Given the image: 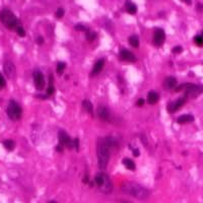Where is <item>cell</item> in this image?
<instances>
[{
    "label": "cell",
    "mask_w": 203,
    "mask_h": 203,
    "mask_svg": "<svg viewBox=\"0 0 203 203\" xmlns=\"http://www.w3.org/2000/svg\"><path fill=\"white\" fill-rule=\"evenodd\" d=\"M16 33H17V35H19V37H24V36H25V32H24V28H23V27H20V25H19V27H17V29H16Z\"/></svg>",
    "instance_id": "obj_30"
},
{
    "label": "cell",
    "mask_w": 203,
    "mask_h": 203,
    "mask_svg": "<svg viewBox=\"0 0 203 203\" xmlns=\"http://www.w3.org/2000/svg\"><path fill=\"white\" fill-rule=\"evenodd\" d=\"M184 3H186L187 5H191L192 4V0H182Z\"/></svg>",
    "instance_id": "obj_39"
},
{
    "label": "cell",
    "mask_w": 203,
    "mask_h": 203,
    "mask_svg": "<svg viewBox=\"0 0 203 203\" xmlns=\"http://www.w3.org/2000/svg\"><path fill=\"white\" fill-rule=\"evenodd\" d=\"M6 86V81H5V78H4V76L2 75V73L0 72V89H3Z\"/></svg>",
    "instance_id": "obj_29"
},
{
    "label": "cell",
    "mask_w": 203,
    "mask_h": 203,
    "mask_svg": "<svg viewBox=\"0 0 203 203\" xmlns=\"http://www.w3.org/2000/svg\"><path fill=\"white\" fill-rule=\"evenodd\" d=\"M194 42H195V44L199 47H202L203 46V37L201 35H197V36L194 37Z\"/></svg>",
    "instance_id": "obj_25"
},
{
    "label": "cell",
    "mask_w": 203,
    "mask_h": 203,
    "mask_svg": "<svg viewBox=\"0 0 203 203\" xmlns=\"http://www.w3.org/2000/svg\"><path fill=\"white\" fill-rule=\"evenodd\" d=\"M202 37H203V32H202Z\"/></svg>",
    "instance_id": "obj_42"
},
{
    "label": "cell",
    "mask_w": 203,
    "mask_h": 203,
    "mask_svg": "<svg viewBox=\"0 0 203 203\" xmlns=\"http://www.w3.org/2000/svg\"><path fill=\"white\" fill-rule=\"evenodd\" d=\"M177 93L179 92H184V96H186L187 99L189 98H196L199 94L203 93V85H198V84H194V83H183L179 86H177L175 88Z\"/></svg>",
    "instance_id": "obj_4"
},
{
    "label": "cell",
    "mask_w": 203,
    "mask_h": 203,
    "mask_svg": "<svg viewBox=\"0 0 203 203\" xmlns=\"http://www.w3.org/2000/svg\"><path fill=\"white\" fill-rule=\"evenodd\" d=\"M73 143H74V148L76 150H78V148H79V139L78 138H75V139L73 140Z\"/></svg>",
    "instance_id": "obj_32"
},
{
    "label": "cell",
    "mask_w": 203,
    "mask_h": 203,
    "mask_svg": "<svg viewBox=\"0 0 203 203\" xmlns=\"http://www.w3.org/2000/svg\"><path fill=\"white\" fill-rule=\"evenodd\" d=\"M58 140H59V144H61L62 146H64V147H66L68 149H71V148L74 147L73 140L64 130H59Z\"/></svg>",
    "instance_id": "obj_8"
},
{
    "label": "cell",
    "mask_w": 203,
    "mask_h": 203,
    "mask_svg": "<svg viewBox=\"0 0 203 203\" xmlns=\"http://www.w3.org/2000/svg\"><path fill=\"white\" fill-rule=\"evenodd\" d=\"M158 99H159L158 93L157 92H154V90L149 92L147 94V103L149 105H155L158 102Z\"/></svg>",
    "instance_id": "obj_18"
},
{
    "label": "cell",
    "mask_w": 203,
    "mask_h": 203,
    "mask_svg": "<svg viewBox=\"0 0 203 203\" xmlns=\"http://www.w3.org/2000/svg\"><path fill=\"white\" fill-rule=\"evenodd\" d=\"M54 93V86H53V83H52V76H50V83H49V86L47 88V96H52Z\"/></svg>",
    "instance_id": "obj_26"
},
{
    "label": "cell",
    "mask_w": 203,
    "mask_h": 203,
    "mask_svg": "<svg viewBox=\"0 0 203 203\" xmlns=\"http://www.w3.org/2000/svg\"><path fill=\"white\" fill-rule=\"evenodd\" d=\"M163 88L166 89H175L177 88V79L174 76H169L167 77L163 81Z\"/></svg>",
    "instance_id": "obj_15"
},
{
    "label": "cell",
    "mask_w": 203,
    "mask_h": 203,
    "mask_svg": "<svg viewBox=\"0 0 203 203\" xmlns=\"http://www.w3.org/2000/svg\"><path fill=\"white\" fill-rule=\"evenodd\" d=\"M196 8H197V11L203 12V5H202L201 3H197V5H196Z\"/></svg>",
    "instance_id": "obj_35"
},
{
    "label": "cell",
    "mask_w": 203,
    "mask_h": 203,
    "mask_svg": "<svg viewBox=\"0 0 203 203\" xmlns=\"http://www.w3.org/2000/svg\"><path fill=\"white\" fill-rule=\"evenodd\" d=\"M166 41V33L163 29H157L153 34V45L155 47H162Z\"/></svg>",
    "instance_id": "obj_11"
},
{
    "label": "cell",
    "mask_w": 203,
    "mask_h": 203,
    "mask_svg": "<svg viewBox=\"0 0 203 203\" xmlns=\"http://www.w3.org/2000/svg\"><path fill=\"white\" fill-rule=\"evenodd\" d=\"M34 77V83H35V88L38 90H43L45 88V77L44 74L40 71V70H36L33 74Z\"/></svg>",
    "instance_id": "obj_9"
},
{
    "label": "cell",
    "mask_w": 203,
    "mask_h": 203,
    "mask_svg": "<svg viewBox=\"0 0 203 203\" xmlns=\"http://www.w3.org/2000/svg\"><path fill=\"white\" fill-rule=\"evenodd\" d=\"M63 148H64V146H62L61 144H58L57 146H56V150H57V152H63Z\"/></svg>",
    "instance_id": "obj_36"
},
{
    "label": "cell",
    "mask_w": 203,
    "mask_h": 203,
    "mask_svg": "<svg viewBox=\"0 0 203 203\" xmlns=\"http://www.w3.org/2000/svg\"><path fill=\"white\" fill-rule=\"evenodd\" d=\"M105 66V59H100L94 63V65L93 67V71H92V76H96L98 74H100L102 70L104 69Z\"/></svg>",
    "instance_id": "obj_14"
},
{
    "label": "cell",
    "mask_w": 203,
    "mask_h": 203,
    "mask_svg": "<svg viewBox=\"0 0 203 203\" xmlns=\"http://www.w3.org/2000/svg\"><path fill=\"white\" fill-rule=\"evenodd\" d=\"M36 42L38 43L39 45H42L43 43H44V39H43V37H41V36H39L37 39H36Z\"/></svg>",
    "instance_id": "obj_33"
},
{
    "label": "cell",
    "mask_w": 203,
    "mask_h": 203,
    "mask_svg": "<svg viewBox=\"0 0 203 203\" xmlns=\"http://www.w3.org/2000/svg\"><path fill=\"white\" fill-rule=\"evenodd\" d=\"M3 71H4V74H5L7 76V78H9V79H13L16 75V69H15L14 64L11 61H9V60H6V61L3 63Z\"/></svg>",
    "instance_id": "obj_10"
},
{
    "label": "cell",
    "mask_w": 203,
    "mask_h": 203,
    "mask_svg": "<svg viewBox=\"0 0 203 203\" xmlns=\"http://www.w3.org/2000/svg\"><path fill=\"white\" fill-rule=\"evenodd\" d=\"M123 165H124L125 168H126V169L130 170V171H135V169H136L135 163L133 162L131 158H124L123 159Z\"/></svg>",
    "instance_id": "obj_19"
},
{
    "label": "cell",
    "mask_w": 203,
    "mask_h": 203,
    "mask_svg": "<svg viewBox=\"0 0 203 203\" xmlns=\"http://www.w3.org/2000/svg\"><path fill=\"white\" fill-rule=\"evenodd\" d=\"M183 51V48L181 46H176L175 48H173L172 49V52L174 54H179V53H181V52Z\"/></svg>",
    "instance_id": "obj_31"
},
{
    "label": "cell",
    "mask_w": 203,
    "mask_h": 203,
    "mask_svg": "<svg viewBox=\"0 0 203 203\" xmlns=\"http://www.w3.org/2000/svg\"><path fill=\"white\" fill-rule=\"evenodd\" d=\"M128 42L133 48H138V47H139V38H138V36H136V35H132V36L129 37Z\"/></svg>",
    "instance_id": "obj_20"
},
{
    "label": "cell",
    "mask_w": 203,
    "mask_h": 203,
    "mask_svg": "<svg viewBox=\"0 0 203 203\" xmlns=\"http://www.w3.org/2000/svg\"><path fill=\"white\" fill-rule=\"evenodd\" d=\"M120 203H132L131 201H128V200H122Z\"/></svg>",
    "instance_id": "obj_40"
},
{
    "label": "cell",
    "mask_w": 203,
    "mask_h": 203,
    "mask_svg": "<svg viewBox=\"0 0 203 203\" xmlns=\"http://www.w3.org/2000/svg\"><path fill=\"white\" fill-rule=\"evenodd\" d=\"M0 21L8 29H16L19 27V20L17 17L11 10L4 8L0 11Z\"/></svg>",
    "instance_id": "obj_5"
},
{
    "label": "cell",
    "mask_w": 203,
    "mask_h": 203,
    "mask_svg": "<svg viewBox=\"0 0 203 203\" xmlns=\"http://www.w3.org/2000/svg\"><path fill=\"white\" fill-rule=\"evenodd\" d=\"M133 155H134V157H139V150L135 148L134 150H133Z\"/></svg>",
    "instance_id": "obj_37"
},
{
    "label": "cell",
    "mask_w": 203,
    "mask_h": 203,
    "mask_svg": "<svg viewBox=\"0 0 203 203\" xmlns=\"http://www.w3.org/2000/svg\"><path fill=\"white\" fill-rule=\"evenodd\" d=\"M66 68V63L65 62H59L57 64V68H56V71H57L58 74H62L63 71L65 70Z\"/></svg>",
    "instance_id": "obj_24"
},
{
    "label": "cell",
    "mask_w": 203,
    "mask_h": 203,
    "mask_svg": "<svg viewBox=\"0 0 203 203\" xmlns=\"http://www.w3.org/2000/svg\"><path fill=\"white\" fill-rule=\"evenodd\" d=\"M125 8H126V11L129 14H135L137 12V5L132 1H130V0H127L125 2Z\"/></svg>",
    "instance_id": "obj_16"
},
{
    "label": "cell",
    "mask_w": 203,
    "mask_h": 203,
    "mask_svg": "<svg viewBox=\"0 0 203 203\" xmlns=\"http://www.w3.org/2000/svg\"><path fill=\"white\" fill-rule=\"evenodd\" d=\"M119 56L123 61H126V62H135L136 61L135 55L133 54L131 51H129L127 49H121Z\"/></svg>",
    "instance_id": "obj_13"
},
{
    "label": "cell",
    "mask_w": 203,
    "mask_h": 203,
    "mask_svg": "<svg viewBox=\"0 0 203 203\" xmlns=\"http://www.w3.org/2000/svg\"><path fill=\"white\" fill-rule=\"evenodd\" d=\"M121 190L123 191V193L127 194V195H130L139 200H145L149 196V191L147 189L143 186H141L138 183L132 182V181L124 182L121 185Z\"/></svg>",
    "instance_id": "obj_2"
},
{
    "label": "cell",
    "mask_w": 203,
    "mask_h": 203,
    "mask_svg": "<svg viewBox=\"0 0 203 203\" xmlns=\"http://www.w3.org/2000/svg\"><path fill=\"white\" fill-rule=\"evenodd\" d=\"M144 99H138V101H137V106L138 107H141V106H143L144 105Z\"/></svg>",
    "instance_id": "obj_34"
},
{
    "label": "cell",
    "mask_w": 203,
    "mask_h": 203,
    "mask_svg": "<svg viewBox=\"0 0 203 203\" xmlns=\"http://www.w3.org/2000/svg\"><path fill=\"white\" fill-rule=\"evenodd\" d=\"M64 13H65V11H64V9L62 7H59L57 10H56V13H55V15H56V17L57 19H62V17L64 16Z\"/></svg>",
    "instance_id": "obj_27"
},
{
    "label": "cell",
    "mask_w": 203,
    "mask_h": 203,
    "mask_svg": "<svg viewBox=\"0 0 203 203\" xmlns=\"http://www.w3.org/2000/svg\"><path fill=\"white\" fill-rule=\"evenodd\" d=\"M3 146L7 150L11 152V150H13L14 147H15V142L13 140H11V139H6V140L3 141Z\"/></svg>",
    "instance_id": "obj_22"
},
{
    "label": "cell",
    "mask_w": 203,
    "mask_h": 203,
    "mask_svg": "<svg viewBox=\"0 0 203 203\" xmlns=\"http://www.w3.org/2000/svg\"><path fill=\"white\" fill-rule=\"evenodd\" d=\"M47 203H58V202H57V201H55V200H51V201L47 202Z\"/></svg>",
    "instance_id": "obj_41"
},
{
    "label": "cell",
    "mask_w": 203,
    "mask_h": 203,
    "mask_svg": "<svg viewBox=\"0 0 203 203\" xmlns=\"http://www.w3.org/2000/svg\"><path fill=\"white\" fill-rule=\"evenodd\" d=\"M7 116L8 118L12 121H19L21 118V114H23V110L19 104L15 102L14 100H10L7 106Z\"/></svg>",
    "instance_id": "obj_6"
},
{
    "label": "cell",
    "mask_w": 203,
    "mask_h": 203,
    "mask_svg": "<svg viewBox=\"0 0 203 203\" xmlns=\"http://www.w3.org/2000/svg\"><path fill=\"white\" fill-rule=\"evenodd\" d=\"M116 145H117V142L113 137H104L99 139L97 143L98 166L102 171L107 169L111 155V149Z\"/></svg>",
    "instance_id": "obj_1"
},
{
    "label": "cell",
    "mask_w": 203,
    "mask_h": 203,
    "mask_svg": "<svg viewBox=\"0 0 203 203\" xmlns=\"http://www.w3.org/2000/svg\"><path fill=\"white\" fill-rule=\"evenodd\" d=\"M83 109H84V111L86 112V113L93 115V104L90 103L88 100H84V101L83 102Z\"/></svg>",
    "instance_id": "obj_21"
},
{
    "label": "cell",
    "mask_w": 203,
    "mask_h": 203,
    "mask_svg": "<svg viewBox=\"0 0 203 203\" xmlns=\"http://www.w3.org/2000/svg\"><path fill=\"white\" fill-rule=\"evenodd\" d=\"M74 29H76V31H79V32H88V29L86 28L85 25H83V24H76L75 27H74Z\"/></svg>",
    "instance_id": "obj_28"
},
{
    "label": "cell",
    "mask_w": 203,
    "mask_h": 203,
    "mask_svg": "<svg viewBox=\"0 0 203 203\" xmlns=\"http://www.w3.org/2000/svg\"><path fill=\"white\" fill-rule=\"evenodd\" d=\"M97 114L99 116L102 121H105V122H108L110 120L111 117V114H110V111L108 109V107L106 106H99L98 110H97Z\"/></svg>",
    "instance_id": "obj_12"
},
{
    "label": "cell",
    "mask_w": 203,
    "mask_h": 203,
    "mask_svg": "<svg viewBox=\"0 0 203 203\" xmlns=\"http://www.w3.org/2000/svg\"><path fill=\"white\" fill-rule=\"evenodd\" d=\"M193 121H194V116L191 114H184L177 119V122L179 124H186V123L193 122Z\"/></svg>",
    "instance_id": "obj_17"
},
{
    "label": "cell",
    "mask_w": 203,
    "mask_h": 203,
    "mask_svg": "<svg viewBox=\"0 0 203 203\" xmlns=\"http://www.w3.org/2000/svg\"><path fill=\"white\" fill-rule=\"evenodd\" d=\"M93 183L101 192L105 193V194H110L113 191V184H112V181L110 179V177L108 176L105 172L98 173L96 177H94Z\"/></svg>",
    "instance_id": "obj_3"
},
{
    "label": "cell",
    "mask_w": 203,
    "mask_h": 203,
    "mask_svg": "<svg viewBox=\"0 0 203 203\" xmlns=\"http://www.w3.org/2000/svg\"><path fill=\"white\" fill-rule=\"evenodd\" d=\"M85 37H86V40H88V42H93L97 39V33L93 32V31H88L86 32Z\"/></svg>",
    "instance_id": "obj_23"
},
{
    "label": "cell",
    "mask_w": 203,
    "mask_h": 203,
    "mask_svg": "<svg viewBox=\"0 0 203 203\" xmlns=\"http://www.w3.org/2000/svg\"><path fill=\"white\" fill-rule=\"evenodd\" d=\"M83 183H84V184H88V183H89V180H88V175H85V177L83 178Z\"/></svg>",
    "instance_id": "obj_38"
},
{
    "label": "cell",
    "mask_w": 203,
    "mask_h": 203,
    "mask_svg": "<svg viewBox=\"0 0 203 203\" xmlns=\"http://www.w3.org/2000/svg\"><path fill=\"white\" fill-rule=\"evenodd\" d=\"M187 100H188L187 97L186 96H183V97H181V98H178L175 101L170 102L169 105H168V107H167L168 112H169V113H171V114L176 113L177 111H179L181 108H182L185 105V104H186Z\"/></svg>",
    "instance_id": "obj_7"
}]
</instances>
